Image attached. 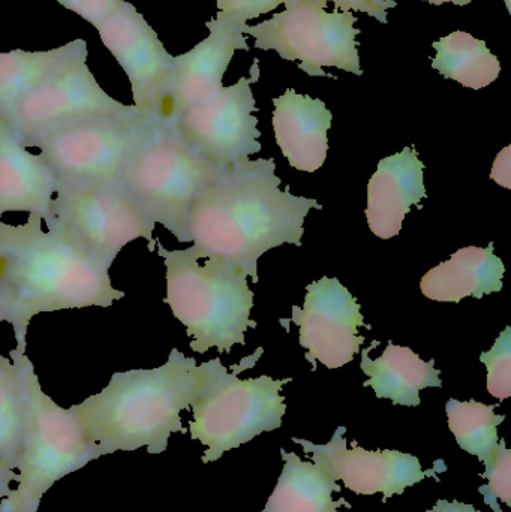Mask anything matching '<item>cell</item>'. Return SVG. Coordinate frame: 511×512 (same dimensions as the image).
<instances>
[{
    "label": "cell",
    "mask_w": 511,
    "mask_h": 512,
    "mask_svg": "<svg viewBox=\"0 0 511 512\" xmlns=\"http://www.w3.org/2000/svg\"><path fill=\"white\" fill-rule=\"evenodd\" d=\"M281 454L284 469L263 512H338L342 505L351 508L345 499L333 501L332 493L341 492L342 487L323 469L284 448Z\"/></svg>",
    "instance_id": "23"
},
{
    "label": "cell",
    "mask_w": 511,
    "mask_h": 512,
    "mask_svg": "<svg viewBox=\"0 0 511 512\" xmlns=\"http://www.w3.org/2000/svg\"><path fill=\"white\" fill-rule=\"evenodd\" d=\"M15 480H17V474H15V472H11V474H3V472H0V501L11 493L9 484Z\"/></svg>",
    "instance_id": "33"
},
{
    "label": "cell",
    "mask_w": 511,
    "mask_h": 512,
    "mask_svg": "<svg viewBox=\"0 0 511 512\" xmlns=\"http://www.w3.org/2000/svg\"><path fill=\"white\" fill-rule=\"evenodd\" d=\"M324 2L335 3V9H341V11L365 12L383 24H387V11L398 5L396 0H324Z\"/></svg>",
    "instance_id": "31"
},
{
    "label": "cell",
    "mask_w": 511,
    "mask_h": 512,
    "mask_svg": "<svg viewBox=\"0 0 511 512\" xmlns=\"http://www.w3.org/2000/svg\"><path fill=\"white\" fill-rule=\"evenodd\" d=\"M210 35L188 53L174 57V80L168 104L167 122L203 104L219 93L222 80L236 50H249L243 27L221 18L207 21Z\"/></svg>",
    "instance_id": "16"
},
{
    "label": "cell",
    "mask_w": 511,
    "mask_h": 512,
    "mask_svg": "<svg viewBox=\"0 0 511 512\" xmlns=\"http://www.w3.org/2000/svg\"><path fill=\"white\" fill-rule=\"evenodd\" d=\"M275 159L221 168L189 215V243L198 258L227 259L258 282L257 262L270 249L302 246L303 224L317 200L281 191Z\"/></svg>",
    "instance_id": "1"
},
{
    "label": "cell",
    "mask_w": 511,
    "mask_h": 512,
    "mask_svg": "<svg viewBox=\"0 0 511 512\" xmlns=\"http://www.w3.org/2000/svg\"><path fill=\"white\" fill-rule=\"evenodd\" d=\"M369 346L362 352L363 373L369 376L365 387L374 388L378 399H390L393 405L419 406L420 391L425 388H441V372L435 369V360L423 361L413 349L407 346L387 345L377 360L369 358V352L378 345Z\"/></svg>",
    "instance_id": "21"
},
{
    "label": "cell",
    "mask_w": 511,
    "mask_h": 512,
    "mask_svg": "<svg viewBox=\"0 0 511 512\" xmlns=\"http://www.w3.org/2000/svg\"><path fill=\"white\" fill-rule=\"evenodd\" d=\"M437 50L432 68L443 77L458 81L462 86L480 90L500 77L501 63L491 53L485 41L467 32L450 33L434 42Z\"/></svg>",
    "instance_id": "24"
},
{
    "label": "cell",
    "mask_w": 511,
    "mask_h": 512,
    "mask_svg": "<svg viewBox=\"0 0 511 512\" xmlns=\"http://www.w3.org/2000/svg\"><path fill=\"white\" fill-rule=\"evenodd\" d=\"M425 2L432 3V5H443V3L452 2L458 6H465L470 5V3L473 2V0H425Z\"/></svg>",
    "instance_id": "35"
},
{
    "label": "cell",
    "mask_w": 511,
    "mask_h": 512,
    "mask_svg": "<svg viewBox=\"0 0 511 512\" xmlns=\"http://www.w3.org/2000/svg\"><path fill=\"white\" fill-rule=\"evenodd\" d=\"M57 191L53 170L18 141L0 114V219L6 213H27L45 224Z\"/></svg>",
    "instance_id": "18"
},
{
    "label": "cell",
    "mask_w": 511,
    "mask_h": 512,
    "mask_svg": "<svg viewBox=\"0 0 511 512\" xmlns=\"http://www.w3.org/2000/svg\"><path fill=\"white\" fill-rule=\"evenodd\" d=\"M273 131L282 155L291 167L315 173L323 167L329 150L327 131L333 114L320 99L288 89L273 99Z\"/></svg>",
    "instance_id": "19"
},
{
    "label": "cell",
    "mask_w": 511,
    "mask_h": 512,
    "mask_svg": "<svg viewBox=\"0 0 511 512\" xmlns=\"http://www.w3.org/2000/svg\"><path fill=\"white\" fill-rule=\"evenodd\" d=\"M0 288L11 304L9 324L17 346L23 348L30 321L39 313L111 307L125 297L111 283L110 265L63 231L45 230L35 215L26 224L0 222Z\"/></svg>",
    "instance_id": "2"
},
{
    "label": "cell",
    "mask_w": 511,
    "mask_h": 512,
    "mask_svg": "<svg viewBox=\"0 0 511 512\" xmlns=\"http://www.w3.org/2000/svg\"><path fill=\"white\" fill-rule=\"evenodd\" d=\"M480 361L488 369V391L495 399L511 396V328L500 334L491 351L483 352Z\"/></svg>",
    "instance_id": "27"
},
{
    "label": "cell",
    "mask_w": 511,
    "mask_h": 512,
    "mask_svg": "<svg viewBox=\"0 0 511 512\" xmlns=\"http://www.w3.org/2000/svg\"><path fill=\"white\" fill-rule=\"evenodd\" d=\"M263 352L258 348L254 355L243 358L231 367L234 373H228L218 360L209 384L192 403L194 420L189 423V432L194 441L207 447L203 463L216 462L227 451L282 426L287 406L281 390L293 379L267 375L245 381L237 378L243 370L252 369Z\"/></svg>",
    "instance_id": "6"
},
{
    "label": "cell",
    "mask_w": 511,
    "mask_h": 512,
    "mask_svg": "<svg viewBox=\"0 0 511 512\" xmlns=\"http://www.w3.org/2000/svg\"><path fill=\"white\" fill-rule=\"evenodd\" d=\"M425 164L413 147L384 158L368 185V209L365 215L369 228L383 240L398 236L411 207H420L428 197L423 182Z\"/></svg>",
    "instance_id": "17"
},
{
    "label": "cell",
    "mask_w": 511,
    "mask_h": 512,
    "mask_svg": "<svg viewBox=\"0 0 511 512\" xmlns=\"http://www.w3.org/2000/svg\"><path fill=\"white\" fill-rule=\"evenodd\" d=\"M494 243L488 248L459 249L449 261L429 270L420 282L429 300L459 303L465 297L482 298L503 289L506 273L500 256L494 254Z\"/></svg>",
    "instance_id": "20"
},
{
    "label": "cell",
    "mask_w": 511,
    "mask_h": 512,
    "mask_svg": "<svg viewBox=\"0 0 511 512\" xmlns=\"http://www.w3.org/2000/svg\"><path fill=\"white\" fill-rule=\"evenodd\" d=\"M24 414L23 370L20 352L15 348L9 357L0 355V472L3 474H11L18 468Z\"/></svg>",
    "instance_id": "25"
},
{
    "label": "cell",
    "mask_w": 511,
    "mask_h": 512,
    "mask_svg": "<svg viewBox=\"0 0 511 512\" xmlns=\"http://www.w3.org/2000/svg\"><path fill=\"white\" fill-rule=\"evenodd\" d=\"M218 360L197 364L171 349L156 369L114 373L101 393L75 405V411L102 456L143 447L149 454L164 453L173 433L188 432L180 414L203 393Z\"/></svg>",
    "instance_id": "3"
},
{
    "label": "cell",
    "mask_w": 511,
    "mask_h": 512,
    "mask_svg": "<svg viewBox=\"0 0 511 512\" xmlns=\"http://www.w3.org/2000/svg\"><path fill=\"white\" fill-rule=\"evenodd\" d=\"M99 38L131 83L134 107L144 116L167 122L174 80V57L165 50L146 18L132 3L95 26Z\"/></svg>",
    "instance_id": "11"
},
{
    "label": "cell",
    "mask_w": 511,
    "mask_h": 512,
    "mask_svg": "<svg viewBox=\"0 0 511 512\" xmlns=\"http://www.w3.org/2000/svg\"><path fill=\"white\" fill-rule=\"evenodd\" d=\"M87 42L75 39L47 51L14 50L0 53V114L69 66L87 60Z\"/></svg>",
    "instance_id": "22"
},
{
    "label": "cell",
    "mask_w": 511,
    "mask_h": 512,
    "mask_svg": "<svg viewBox=\"0 0 511 512\" xmlns=\"http://www.w3.org/2000/svg\"><path fill=\"white\" fill-rule=\"evenodd\" d=\"M219 171L167 123L132 156L120 186L155 224L189 243L192 207Z\"/></svg>",
    "instance_id": "8"
},
{
    "label": "cell",
    "mask_w": 511,
    "mask_h": 512,
    "mask_svg": "<svg viewBox=\"0 0 511 512\" xmlns=\"http://www.w3.org/2000/svg\"><path fill=\"white\" fill-rule=\"evenodd\" d=\"M345 432V427H338L332 441L326 445H315L299 438H293V442L302 445L303 451L311 454L314 465L323 469L332 481H344V486L357 495L383 493V502H386L426 477H437L438 472L447 469L443 465L425 472L413 454L363 450L356 441L353 450H348Z\"/></svg>",
    "instance_id": "15"
},
{
    "label": "cell",
    "mask_w": 511,
    "mask_h": 512,
    "mask_svg": "<svg viewBox=\"0 0 511 512\" xmlns=\"http://www.w3.org/2000/svg\"><path fill=\"white\" fill-rule=\"evenodd\" d=\"M251 83V78H240L173 122L180 137L213 167H230L261 150Z\"/></svg>",
    "instance_id": "13"
},
{
    "label": "cell",
    "mask_w": 511,
    "mask_h": 512,
    "mask_svg": "<svg viewBox=\"0 0 511 512\" xmlns=\"http://www.w3.org/2000/svg\"><path fill=\"white\" fill-rule=\"evenodd\" d=\"M165 125L141 113L90 117L50 129L27 149L39 150L59 188L119 185L132 156Z\"/></svg>",
    "instance_id": "7"
},
{
    "label": "cell",
    "mask_w": 511,
    "mask_h": 512,
    "mask_svg": "<svg viewBox=\"0 0 511 512\" xmlns=\"http://www.w3.org/2000/svg\"><path fill=\"white\" fill-rule=\"evenodd\" d=\"M504 3H506L507 9H509L510 12V0H504Z\"/></svg>",
    "instance_id": "36"
},
{
    "label": "cell",
    "mask_w": 511,
    "mask_h": 512,
    "mask_svg": "<svg viewBox=\"0 0 511 512\" xmlns=\"http://www.w3.org/2000/svg\"><path fill=\"white\" fill-rule=\"evenodd\" d=\"M57 3L80 15L93 27L113 15L125 0H56Z\"/></svg>",
    "instance_id": "30"
},
{
    "label": "cell",
    "mask_w": 511,
    "mask_h": 512,
    "mask_svg": "<svg viewBox=\"0 0 511 512\" xmlns=\"http://www.w3.org/2000/svg\"><path fill=\"white\" fill-rule=\"evenodd\" d=\"M291 322L299 325L300 345L306 349V360L317 369V361L327 369L350 364L365 337L359 327L371 330L363 321L360 304L336 277L324 276L306 286L302 309L293 306Z\"/></svg>",
    "instance_id": "14"
},
{
    "label": "cell",
    "mask_w": 511,
    "mask_h": 512,
    "mask_svg": "<svg viewBox=\"0 0 511 512\" xmlns=\"http://www.w3.org/2000/svg\"><path fill=\"white\" fill-rule=\"evenodd\" d=\"M11 321V304H9L8 297L5 292L0 288V322Z\"/></svg>",
    "instance_id": "34"
},
{
    "label": "cell",
    "mask_w": 511,
    "mask_h": 512,
    "mask_svg": "<svg viewBox=\"0 0 511 512\" xmlns=\"http://www.w3.org/2000/svg\"><path fill=\"white\" fill-rule=\"evenodd\" d=\"M167 274L165 303L191 337V349L230 354L234 345H245V331L257 327L251 319L254 292L248 274L227 259L200 258L194 249L168 251L156 240Z\"/></svg>",
    "instance_id": "4"
},
{
    "label": "cell",
    "mask_w": 511,
    "mask_h": 512,
    "mask_svg": "<svg viewBox=\"0 0 511 512\" xmlns=\"http://www.w3.org/2000/svg\"><path fill=\"white\" fill-rule=\"evenodd\" d=\"M15 348L20 352L23 370L26 414L15 480L18 487L2 499L0 512H38L42 496L57 481L80 471L102 454L81 424L74 406L62 408L47 396L26 348Z\"/></svg>",
    "instance_id": "5"
},
{
    "label": "cell",
    "mask_w": 511,
    "mask_h": 512,
    "mask_svg": "<svg viewBox=\"0 0 511 512\" xmlns=\"http://www.w3.org/2000/svg\"><path fill=\"white\" fill-rule=\"evenodd\" d=\"M324 0H291L284 12L255 26H243V35L255 38V48L275 50L282 59L296 62L311 77H330L324 66L362 75L357 17L350 11L332 12Z\"/></svg>",
    "instance_id": "9"
},
{
    "label": "cell",
    "mask_w": 511,
    "mask_h": 512,
    "mask_svg": "<svg viewBox=\"0 0 511 512\" xmlns=\"http://www.w3.org/2000/svg\"><path fill=\"white\" fill-rule=\"evenodd\" d=\"M428 512H482L479 510H476V508L473 507V505L468 504H462V502L458 501H440L437 505H435L432 510H429Z\"/></svg>",
    "instance_id": "32"
},
{
    "label": "cell",
    "mask_w": 511,
    "mask_h": 512,
    "mask_svg": "<svg viewBox=\"0 0 511 512\" xmlns=\"http://www.w3.org/2000/svg\"><path fill=\"white\" fill-rule=\"evenodd\" d=\"M482 478L488 480V486L480 487L485 502L495 512H503L498 501L511 505V451L506 448V441L501 439L494 459L488 463Z\"/></svg>",
    "instance_id": "28"
},
{
    "label": "cell",
    "mask_w": 511,
    "mask_h": 512,
    "mask_svg": "<svg viewBox=\"0 0 511 512\" xmlns=\"http://www.w3.org/2000/svg\"><path fill=\"white\" fill-rule=\"evenodd\" d=\"M134 105L111 98L90 72L87 60L69 66L24 96L3 114L24 147L50 129L90 117L131 116Z\"/></svg>",
    "instance_id": "12"
},
{
    "label": "cell",
    "mask_w": 511,
    "mask_h": 512,
    "mask_svg": "<svg viewBox=\"0 0 511 512\" xmlns=\"http://www.w3.org/2000/svg\"><path fill=\"white\" fill-rule=\"evenodd\" d=\"M291 0H216L219 12L216 18L233 26H246V21L275 11L279 5H288Z\"/></svg>",
    "instance_id": "29"
},
{
    "label": "cell",
    "mask_w": 511,
    "mask_h": 512,
    "mask_svg": "<svg viewBox=\"0 0 511 512\" xmlns=\"http://www.w3.org/2000/svg\"><path fill=\"white\" fill-rule=\"evenodd\" d=\"M497 405L468 400L450 399L446 405L449 429L455 435L462 450L476 456L480 462L488 465L497 453L500 438L498 426L506 420V415L495 414Z\"/></svg>",
    "instance_id": "26"
},
{
    "label": "cell",
    "mask_w": 511,
    "mask_h": 512,
    "mask_svg": "<svg viewBox=\"0 0 511 512\" xmlns=\"http://www.w3.org/2000/svg\"><path fill=\"white\" fill-rule=\"evenodd\" d=\"M45 227L57 228L107 265L135 240L155 249V222L119 185L59 188Z\"/></svg>",
    "instance_id": "10"
}]
</instances>
